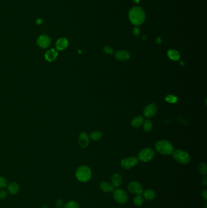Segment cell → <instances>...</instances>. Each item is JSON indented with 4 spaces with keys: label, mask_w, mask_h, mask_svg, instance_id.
I'll return each mask as SVG.
<instances>
[{
    "label": "cell",
    "mask_w": 207,
    "mask_h": 208,
    "mask_svg": "<svg viewBox=\"0 0 207 208\" xmlns=\"http://www.w3.org/2000/svg\"><path fill=\"white\" fill-rule=\"evenodd\" d=\"M7 183L6 180L3 177L0 176V189H4L7 187Z\"/></svg>",
    "instance_id": "cell-27"
},
{
    "label": "cell",
    "mask_w": 207,
    "mask_h": 208,
    "mask_svg": "<svg viewBox=\"0 0 207 208\" xmlns=\"http://www.w3.org/2000/svg\"><path fill=\"white\" fill-rule=\"evenodd\" d=\"M89 136L85 132H82L80 134L79 137V144L82 148H86L89 144Z\"/></svg>",
    "instance_id": "cell-12"
},
{
    "label": "cell",
    "mask_w": 207,
    "mask_h": 208,
    "mask_svg": "<svg viewBox=\"0 0 207 208\" xmlns=\"http://www.w3.org/2000/svg\"><path fill=\"white\" fill-rule=\"evenodd\" d=\"M69 45L68 40L65 38H60L56 42V48L58 50L63 51L68 47Z\"/></svg>",
    "instance_id": "cell-14"
},
{
    "label": "cell",
    "mask_w": 207,
    "mask_h": 208,
    "mask_svg": "<svg viewBox=\"0 0 207 208\" xmlns=\"http://www.w3.org/2000/svg\"><path fill=\"white\" fill-rule=\"evenodd\" d=\"M36 23H37L38 25H41L42 23H43V20H42L41 18H39V19L37 20Z\"/></svg>",
    "instance_id": "cell-35"
},
{
    "label": "cell",
    "mask_w": 207,
    "mask_h": 208,
    "mask_svg": "<svg viewBox=\"0 0 207 208\" xmlns=\"http://www.w3.org/2000/svg\"><path fill=\"white\" fill-rule=\"evenodd\" d=\"M113 196L116 202L119 204H124L128 200V194L122 189H116L114 190Z\"/></svg>",
    "instance_id": "cell-6"
},
{
    "label": "cell",
    "mask_w": 207,
    "mask_h": 208,
    "mask_svg": "<svg viewBox=\"0 0 207 208\" xmlns=\"http://www.w3.org/2000/svg\"><path fill=\"white\" fill-rule=\"evenodd\" d=\"M152 128H153V123L150 120L147 119L146 121H145L144 125H143V130L145 131H151L152 130Z\"/></svg>",
    "instance_id": "cell-24"
},
{
    "label": "cell",
    "mask_w": 207,
    "mask_h": 208,
    "mask_svg": "<svg viewBox=\"0 0 207 208\" xmlns=\"http://www.w3.org/2000/svg\"><path fill=\"white\" fill-rule=\"evenodd\" d=\"M100 187L105 192H111L114 191V186L108 182L103 181L100 183Z\"/></svg>",
    "instance_id": "cell-17"
},
{
    "label": "cell",
    "mask_w": 207,
    "mask_h": 208,
    "mask_svg": "<svg viewBox=\"0 0 207 208\" xmlns=\"http://www.w3.org/2000/svg\"><path fill=\"white\" fill-rule=\"evenodd\" d=\"M128 189L130 192L137 195H140L143 192L142 186L137 181L130 182L128 184Z\"/></svg>",
    "instance_id": "cell-8"
},
{
    "label": "cell",
    "mask_w": 207,
    "mask_h": 208,
    "mask_svg": "<svg viewBox=\"0 0 207 208\" xmlns=\"http://www.w3.org/2000/svg\"><path fill=\"white\" fill-rule=\"evenodd\" d=\"M7 191L12 195H15L18 194L20 191V186L18 183L15 182H12L9 183L7 186Z\"/></svg>",
    "instance_id": "cell-16"
},
{
    "label": "cell",
    "mask_w": 207,
    "mask_h": 208,
    "mask_svg": "<svg viewBox=\"0 0 207 208\" xmlns=\"http://www.w3.org/2000/svg\"><path fill=\"white\" fill-rule=\"evenodd\" d=\"M142 193H143V196L144 199H146V200H149V201L153 200L156 197V192L153 189H146Z\"/></svg>",
    "instance_id": "cell-18"
},
{
    "label": "cell",
    "mask_w": 207,
    "mask_h": 208,
    "mask_svg": "<svg viewBox=\"0 0 207 208\" xmlns=\"http://www.w3.org/2000/svg\"><path fill=\"white\" fill-rule=\"evenodd\" d=\"M132 34H133L134 36L138 37V36H139V35L140 34V30L139 29V28L138 27H135L132 29Z\"/></svg>",
    "instance_id": "cell-30"
},
{
    "label": "cell",
    "mask_w": 207,
    "mask_h": 208,
    "mask_svg": "<svg viewBox=\"0 0 207 208\" xmlns=\"http://www.w3.org/2000/svg\"><path fill=\"white\" fill-rule=\"evenodd\" d=\"M205 208H207V203H205Z\"/></svg>",
    "instance_id": "cell-37"
},
{
    "label": "cell",
    "mask_w": 207,
    "mask_h": 208,
    "mask_svg": "<svg viewBox=\"0 0 207 208\" xmlns=\"http://www.w3.org/2000/svg\"><path fill=\"white\" fill-rule=\"evenodd\" d=\"M172 154L174 159L180 164L187 165L190 162L191 157L190 155L184 150H176Z\"/></svg>",
    "instance_id": "cell-4"
},
{
    "label": "cell",
    "mask_w": 207,
    "mask_h": 208,
    "mask_svg": "<svg viewBox=\"0 0 207 208\" xmlns=\"http://www.w3.org/2000/svg\"><path fill=\"white\" fill-rule=\"evenodd\" d=\"M77 179L82 183L88 181L92 176V172L89 167L86 166H80L76 172Z\"/></svg>",
    "instance_id": "cell-2"
},
{
    "label": "cell",
    "mask_w": 207,
    "mask_h": 208,
    "mask_svg": "<svg viewBox=\"0 0 207 208\" xmlns=\"http://www.w3.org/2000/svg\"></svg>",
    "instance_id": "cell-38"
},
{
    "label": "cell",
    "mask_w": 207,
    "mask_h": 208,
    "mask_svg": "<svg viewBox=\"0 0 207 208\" xmlns=\"http://www.w3.org/2000/svg\"><path fill=\"white\" fill-rule=\"evenodd\" d=\"M167 55L168 57L173 61H177L180 57L179 52L175 49H169L167 52Z\"/></svg>",
    "instance_id": "cell-19"
},
{
    "label": "cell",
    "mask_w": 207,
    "mask_h": 208,
    "mask_svg": "<svg viewBox=\"0 0 207 208\" xmlns=\"http://www.w3.org/2000/svg\"><path fill=\"white\" fill-rule=\"evenodd\" d=\"M89 137L92 140L98 141V140H100L102 138V133L100 131H94V132L91 133L90 136H89Z\"/></svg>",
    "instance_id": "cell-22"
},
{
    "label": "cell",
    "mask_w": 207,
    "mask_h": 208,
    "mask_svg": "<svg viewBox=\"0 0 207 208\" xmlns=\"http://www.w3.org/2000/svg\"><path fill=\"white\" fill-rule=\"evenodd\" d=\"M177 120H179L182 124H187V121L185 119L182 118H180V117H178L177 118Z\"/></svg>",
    "instance_id": "cell-34"
},
{
    "label": "cell",
    "mask_w": 207,
    "mask_h": 208,
    "mask_svg": "<svg viewBox=\"0 0 207 208\" xmlns=\"http://www.w3.org/2000/svg\"><path fill=\"white\" fill-rule=\"evenodd\" d=\"M115 58L120 61H126L130 58V54L124 50L118 51L115 53Z\"/></svg>",
    "instance_id": "cell-11"
},
{
    "label": "cell",
    "mask_w": 207,
    "mask_h": 208,
    "mask_svg": "<svg viewBox=\"0 0 207 208\" xmlns=\"http://www.w3.org/2000/svg\"><path fill=\"white\" fill-rule=\"evenodd\" d=\"M104 52L108 54H113L114 53V50L112 47H109V46H105L104 47Z\"/></svg>",
    "instance_id": "cell-29"
},
{
    "label": "cell",
    "mask_w": 207,
    "mask_h": 208,
    "mask_svg": "<svg viewBox=\"0 0 207 208\" xmlns=\"http://www.w3.org/2000/svg\"><path fill=\"white\" fill-rule=\"evenodd\" d=\"M143 198L140 195H137L133 199V202L137 206H141L143 205Z\"/></svg>",
    "instance_id": "cell-21"
},
{
    "label": "cell",
    "mask_w": 207,
    "mask_h": 208,
    "mask_svg": "<svg viewBox=\"0 0 207 208\" xmlns=\"http://www.w3.org/2000/svg\"><path fill=\"white\" fill-rule=\"evenodd\" d=\"M57 206L58 208H61L62 206H64V202L62 199H58L57 202Z\"/></svg>",
    "instance_id": "cell-31"
},
{
    "label": "cell",
    "mask_w": 207,
    "mask_h": 208,
    "mask_svg": "<svg viewBox=\"0 0 207 208\" xmlns=\"http://www.w3.org/2000/svg\"><path fill=\"white\" fill-rule=\"evenodd\" d=\"M155 152L151 148H146L142 150L138 155V160L140 161L146 163L151 161L154 157Z\"/></svg>",
    "instance_id": "cell-5"
},
{
    "label": "cell",
    "mask_w": 207,
    "mask_h": 208,
    "mask_svg": "<svg viewBox=\"0 0 207 208\" xmlns=\"http://www.w3.org/2000/svg\"><path fill=\"white\" fill-rule=\"evenodd\" d=\"M156 41V43H158V44H160V43H162V40H161V39L160 37H158V38H157Z\"/></svg>",
    "instance_id": "cell-36"
},
{
    "label": "cell",
    "mask_w": 207,
    "mask_h": 208,
    "mask_svg": "<svg viewBox=\"0 0 207 208\" xmlns=\"http://www.w3.org/2000/svg\"><path fill=\"white\" fill-rule=\"evenodd\" d=\"M199 170L202 175H206L207 174V167L206 164L204 162H201L199 165Z\"/></svg>",
    "instance_id": "cell-26"
},
{
    "label": "cell",
    "mask_w": 207,
    "mask_h": 208,
    "mask_svg": "<svg viewBox=\"0 0 207 208\" xmlns=\"http://www.w3.org/2000/svg\"><path fill=\"white\" fill-rule=\"evenodd\" d=\"M37 44L38 45L43 49L48 47L50 45L51 40L46 35H43L40 36L37 39Z\"/></svg>",
    "instance_id": "cell-10"
},
{
    "label": "cell",
    "mask_w": 207,
    "mask_h": 208,
    "mask_svg": "<svg viewBox=\"0 0 207 208\" xmlns=\"http://www.w3.org/2000/svg\"><path fill=\"white\" fill-rule=\"evenodd\" d=\"M139 162V160L134 157L126 158L122 160L120 165L124 169H129L135 166Z\"/></svg>",
    "instance_id": "cell-7"
},
{
    "label": "cell",
    "mask_w": 207,
    "mask_h": 208,
    "mask_svg": "<svg viewBox=\"0 0 207 208\" xmlns=\"http://www.w3.org/2000/svg\"><path fill=\"white\" fill-rule=\"evenodd\" d=\"M143 123H144L143 118L141 116H138L134 117L132 119V121L131 122V124L133 127L137 128V127H139L142 125L143 124Z\"/></svg>",
    "instance_id": "cell-20"
},
{
    "label": "cell",
    "mask_w": 207,
    "mask_h": 208,
    "mask_svg": "<svg viewBox=\"0 0 207 208\" xmlns=\"http://www.w3.org/2000/svg\"><path fill=\"white\" fill-rule=\"evenodd\" d=\"M201 195L202 197H203V199L205 200H207V190L206 189H205L204 191H202V193H201Z\"/></svg>",
    "instance_id": "cell-32"
},
{
    "label": "cell",
    "mask_w": 207,
    "mask_h": 208,
    "mask_svg": "<svg viewBox=\"0 0 207 208\" xmlns=\"http://www.w3.org/2000/svg\"><path fill=\"white\" fill-rule=\"evenodd\" d=\"M165 100L167 102L174 104V103H176L178 101V98L172 95H168L166 96Z\"/></svg>",
    "instance_id": "cell-25"
},
{
    "label": "cell",
    "mask_w": 207,
    "mask_h": 208,
    "mask_svg": "<svg viewBox=\"0 0 207 208\" xmlns=\"http://www.w3.org/2000/svg\"><path fill=\"white\" fill-rule=\"evenodd\" d=\"M7 196V192L3 189H0V200H2L5 199Z\"/></svg>",
    "instance_id": "cell-28"
},
{
    "label": "cell",
    "mask_w": 207,
    "mask_h": 208,
    "mask_svg": "<svg viewBox=\"0 0 207 208\" xmlns=\"http://www.w3.org/2000/svg\"><path fill=\"white\" fill-rule=\"evenodd\" d=\"M64 208H80V205L77 202L70 201L65 205Z\"/></svg>",
    "instance_id": "cell-23"
},
{
    "label": "cell",
    "mask_w": 207,
    "mask_h": 208,
    "mask_svg": "<svg viewBox=\"0 0 207 208\" xmlns=\"http://www.w3.org/2000/svg\"><path fill=\"white\" fill-rule=\"evenodd\" d=\"M202 183L204 186H207V178L205 175L204 177H202Z\"/></svg>",
    "instance_id": "cell-33"
},
{
    "label": "cell",
    "mask_w": 207,
    "mask_h": 208,
    "mask_svg": "<svg viewBox=\"0 0 207 208\" xmlns=\"http://www.w3.org/2000/svg\"><path fill=\"white\" fill-rule=\"evenodd\" d=\"M156 149L161 154L168 155L172 153L174 147L173 146L169 141L162 140L158 141L156 143Z\"/></svg>",
    "instance_id": "cell-3"
},
{
    "label": "cell",
    "mask_w": 207,
    "mask_h": 208,
    "mask_svg": "<svg viewBox=\"0 0 207 208\" xmlns=\"http://www.w3.org/2000/svg\"><path fill=\"white\" fill-rule=\"evenodd\" d=\"M157 110V105L155 104H151L145 108L143 110V115L146 118H151L156 115Z\"/></svg>",
    "instance_id": "cell-9"
},
{
    "label": "cell",
    "mask_w": 207,
    "mask_h": 208,
    "mask_svg": "<svg viewBox=\"0 0 207 208\" xmlns=\"http://www.w3.org/2000/svg\"><path fill=\"white\" fill-rule=\"evenodd\" d=\"M129 19L132 25L135 26L140 25L145 20V12L140 7H134L129 10Z\"/></svg>",
    "instance_id": "cell-1"
},
{
    "label": "cell",
    "mask_w": 207,
    "mask_h": 208,
    "mask_svg": "<svg viewBox=\"0 0 207 208\" xmlns=\"http://www.w3.org/2000/svg\"><path fill=\"white\" fill-rule=\"evenodd\" d=\"M58 56V52L56 49H51L48 50L45 54V59L47 61L51 62L54 61Z\"/></svg>",
    "instance_id": "cell-13"
},
{
    "label": "cell",
    "mask_w": 207,
    "mask_h": 208,
    "mask_svg": "<svg viewBox=\"0 0 207 208\" xmlns=\"http://www.w3.org/2000/svg\"><path fill=\"white\" fill-rule=\"evenodd\" d=\"M111 182L114 187H119L122 183V178L121 175L118 173H114L111 178Z\"/></svg>",
    "instance_id": "cell-15"
}]
</instances>
